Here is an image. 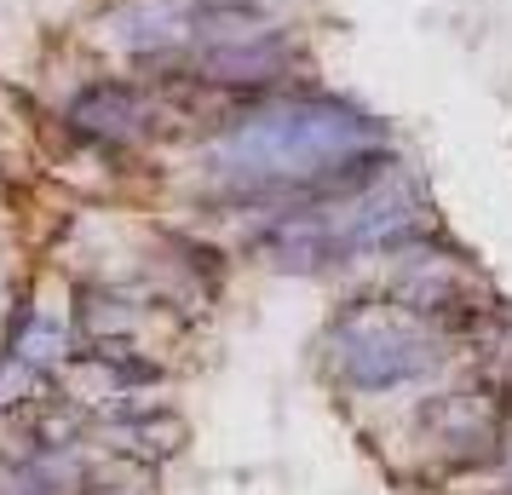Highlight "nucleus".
<instances>
[{"label":"nucleus","mask_w":512,"mask_h":495,"mask_svg":"<svg viewBox=\"0 0 512 495\" xmlns=\"http://www.w3.org/2000/svg\"><path fill=\"white\" fill-rule=\"evenodd\" d=\"M75 116L87 133H104V139H133L144 133V98L133 87H93V93L75 104Z\"/></svg>","instance_id":"1"}]
</instances>
